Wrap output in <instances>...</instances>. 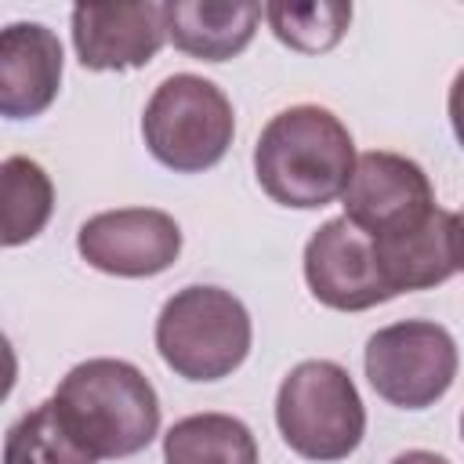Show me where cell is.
Here are the masks:
<instances>
[{"label":"cell","instance_id":"6da1fadb","mask_svg":"<svg viewBox=\"0 0 464 464\" xmlns=\"http://www.w3.org/2000/svg\"><path fill=\"white\" fill-rule=\"evenodd\" d=\"M355 160L348 127L323 105L276 112L254 145L257 185L294 210H315L344 196Z\"/></svg>","mask_w":464,"mask_h":464},{"label":"cell","instance_id":"7a4b0ae2","mask_svg":"<svg viewBox=\"0 0 464 464\" xmlns=\"http://www.w3.org/2000/svg\"><path fill=\"white\" fill-rule=\"evenodd\" d=\"M51 399L65 428L98 460L134 457L160 431L156 388L127 359H87L72 366Z\"/></svg>","mask_w":464,"mask_h":464},{"label":"cell","instance_id":"3957f363","mask_svg":"<svg viewBox=\"0 0 464 464\" xmlns=\"http://www.w3.org/2000/svg\"><path fill=\"white\" fill-rule=\"evenodd\" d=\"M276 424L283 442L304 460H344L366 435V406L341 362H297L276 395Z\"/></svg>","mask_w":464,"mask_h":464},{"label":"cell","instance_id":"277c9868","mask_svg":"<svg viewBox=\"0 0 464 464\" xmlns=\"http://www.w3.org/2000/svg\"><path fill=\"white\" fill-rule=\"evenodd\" d=\"M250 312L221 286H185L160 308L156 352L185 381H221L250 352Z\"/></svg>","mask_w":464,"mask_h":464},{"label":"cell","instance_id":"5b68a950","mask_svg":"<svg viewBox=\"0 0 464 464\" xmlns=\"http://www.w3.org/2000/svg\"><path fill=\"white\" fill-rule=\"evenodd\" d=\"M232 134V102L218 83L192 72L167 76L141 112V138L152 160L178 174H199L221 163Z\"/></svg>","mask_w":464,"mask_h":464},{"label":"cell","instance_id":"8992f818","mask_svg":"<svg viewBox=\"0 0 464 464\" xmlns=\"http://www.w3.org/2000/svg\"><path fill=\"white\" fill-rule=\"evenodd\" d=\"M457 362L453 334L431 319H402L377 330L362 355L370 388L399 410L439 402L457 377Z\"/></svg>","mask_w":464,"mask_h":464},{"label":"cell","instance_id":"52a82bcc","mask_svg":"<svg viewBox=\"0 0 464 464\" xmlns=\"http://www.w3.org/2000/svg\"><path fill=\"white\" fill-rule=\"evenodd\" d=\"M80 257L120 279H145L167 272L181 254V228L167 210L120 207L87 218L76 232Z\"/></svg>","mask_w":464,"mask_h":464},{"label":"cell","instance_id":"ba28073f","mask_svg":"<svg viewBox=\"0 0 464 464\" xmlns=\"http://www.w3.org/2000/svg\"><path fill=\"white\" fill-rule=\"evenodd\" d=\"M341 199L344 218L370 239L399 236L435 210V188L424 167L399 152H362Z\"/></svg>","mask_w":464,"mask_h":464},{"label":"cell","instance_id":"9c48e42d","mask_svg":"<svg viewBox=\"0 0 464 464\" xmlns=\"http://www.w3.org/2000/svg\"><path fill=\"white\" fill-rule=\"evenodd\" d=\"M304 283L319 304L337 312H366L392 301L373 239L344 214L323 221L304 243Z\"/></svg>","mask_w":464,"mask_h":464},{"label":"cell","instance_id":"30bf717a","mask_svg":"<svg viewBox=\"0 0 464 464\" xmlns=\"http://www.w3.org/2000/svg\"><path fill=\"white\" fill-rule=\"evenodd\" d=\"M167 44L163 4H76L72 7V47L83 69L120 72L149 65Z\"/></svg>","mask_w":464,"mask_h":464},{"label":"cell","instance_id":"8fae6325","mask_svg":"<svg viewBox=\"0 0 464 464\" xmlns=\"http://www.w3.org/2000/svg\"><path fill=\"white\" fill-rule=\"evenodd\" d=\"M62 87V44L40 22H14L0 33V112L29 120L51 109Z\"/></svg>","mask_w":464,"mask_h":464},{"label":"cell","instance_id":"7c38bea8","mask_svg":"<svg viewBox=\"0 0 464 464\" xmlns=\"http://www.w3.org/2000/svg\"><path fill=\"white\" fill-rule=\"evenodd\" d=\"M381 276L395 294L410 290H431L446 283L453 272H460V243H457V218L450 210H431L420 225L373 239Z\"/></svg>","mask_w":464,"mask_h":464},{"label":"cell","instance_id":"4fadbf2b","mask_svg":"<svg viewBox=\"0 0 464 464\" xmlns=\"http://www.w3.org/2000/svg\"><path fill=\"white\" fill-rule=\"evenodd\" d=\"M261 14L265 7L254 0H167L163 4L167 40L199 62L236 58L254 40Z\"/></svg>","mask_w":464,"mask_h":464},{"label":"cell","instance_id":"5bb4252c","mask_svg":"<svg viewBox=\"0 0 464 464\" xmlns=\"http://www.w3.org/2000/svg\"><path fill=\"white\" fill-rule=\"evenodd\" d=\"M163 464H257V442L239 417L192 413L163 435Z\"/></svg>","mask_w":464,"mask_h":464},{"label":"cell","instance_id":"9a60e30c","mask_svg":"<svg viewBox=\"0 0 464 464\" xmlns=\"http://www.w3.org/2000/svg\"><path fill=\"white\" fill-rule=\"evenodd\" d=\"M4 203V246H22L44 232L54 210V185L47 170L29 156H7L0 167Z\"/></svg>","mask_w":464,"mask_h":464},{"label":"cell","instance_id":"2e32d148","mask_svg":"<svg viewBox=\"0 0 464 464\" xmlns=\"http://www.w3.org/2000/svg\"><path fill=\"white\" fill-rule=\"evenodd\" d=\"M98 457L80 446V439L65 428L54 399L33 406L7 428L4 464H94Z\"/></svg>","mask_w":464,"mask_h":464},{"label":"cell","instance_id":"e0dca14e","mask_svg":"<svg viewBox=\"0 0 464 464\" xmlns=\"http://www.w3.org/2000/svg\"><path fill=\"white\" fill-rule=\"evenodd\" d=\"M265 18L286 47L301 54H319L341 44V36L352 25V4L344 0H312V4H265Z\"/></svg>","mask_w":464,"mask_h":464},{"label":"cell","instance_id":"ac0fdd59","mask_svg":"<svg viewBox=\"0 0 464 464\" xmlns=\"http://www.w3.org/2000/svg\"><path fill=\"white\" fill-rule=\"evenodd\" d=\"M446 109H450V123H453V134H457V141H460V149H464V69L453 76V83H450V102H446Z\"/></svg>","mask_w":464,"mask_h":464},{"label":"cell","instance_id":"d6986e66","mask_svg":"<svg viewBox=\"0 0 464 464\" xmlns=\"http://www.w3.org/2000/svg\"><path fill=\"white\" fill-rule=\"evenodd\" d=\"M392 464H450V460L439 457V453H431V450H406V453H399Z\"/></svg>","mask_w":464,"mask_h":464},{"label":"cell","instance_id":"ffe728a7","mask_svg":"<svg viewBox=\"0 0 464 464\" xmlns=\"http://www.w3.org/2000/svg\"><path fill=\"white\" fill-rule=\"evenodd\" d=\"M457 218V243H460V272H464V210L453 214Z\"/></svg>","mask_w":464,"mask_h":464},{"label":"cell","instance_id":"44dd1931","mask_svg":"<svg viewBox=\"0 0 464 464\" xmlns=\"http://www.w3.org/2000/svg\"><path fill=\"white\" fill-rule=\"evenodd\" d=\"M460 435H464V413H460Z\"/></svg>","mask_w":464,"mask_h":464}]
</instances>
